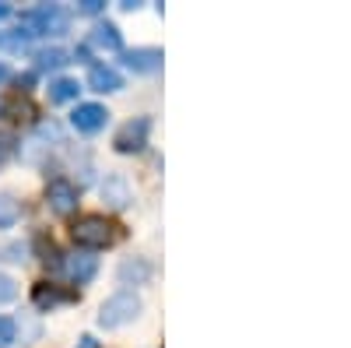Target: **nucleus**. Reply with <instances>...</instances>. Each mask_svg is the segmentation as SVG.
<instances>
[{
    "mask_svg": "<svg viewBox=\"0 0 351 348\" xmlns=\"http://www.w3.org/2000/svg\"><path fill=\"white\" fill-rule=\"evenodd\" d=\"M14 155H18V137L11 130H0V169H4Z\"/></svg>",
    "mask_w": 351,
    "mask_h": 348,
    "instance_id": "nucleus-20",
    "label": "nucleus"
},
{
    "mask_svg": "<svg viewBox=\"0 0 351 348\" xmlns=\"http://www.w3.org/2000/svg\"><path fill=\"white\" fill-rule=\"evenodd\" d=\"M120 60H123V67L134 71V74H155V71H162L165 53H162L158 46H134V49H123V53H120Z\"/></svg>",
    "mask_w": 351,
    "mask_h": 348,
    "instance_id": "nucleus-7",
    "label": "nucleus"
},
{
    "mask_svg": "<svg viewBox=\"0 0 351 348\" xmlns=\"http://www.w3.org/2000/svg\"><path fill=\"white\" fill-rule=\"evenodd\" d=\"M71 64V53L60 49V46H46V49H36L32 53V71L36 74H49V71H60Z\"/></svg>",
    "mask_w": 351,
    "mask_h": 348,
    "instance_id": "nucleus-13",
    "label": "nucleus"
},
{
    "mask_svg": "<svg viewBox=\"0 0 351 348\" xmlns=\"http://www.w3.org/2000/svg\"><path fill=\"white\" fill-rule=\"evenodd\" d=\"M60 268H64V275L71 278V285L77 288V285H88V281H92V278L99 275V257H95V253H88V250L64 253Z\"/></svg>",
    "mask_w": 351,
    "mask_h": 348,
    "instance_id": "nucleus-6",
    "label": "nucleus"
},
{
    "mask_svg": "<svg viewBox=\"0 0 351 348\" xmlns=\"http://www.w3.org/2000/svg\"><path fill=\"white\" fill-rule=\"evenodd\" d=\"M14 296H18V285H14V278L0 275V303H11Z\"/></svg>",
    "mask_w": 351,
    "mask_h": 348,
    "instance_id": "nucleus-22",
    "label": "nucleus"
},
{
    "mask_svg": "<svg viewBox=\"0 0 351 348\" xmlns=\"http://www.w3.org/2000/svg\"><path fill=\"white\" fill-rule=\"evenodd\" d=\"M21 218V205L11 194H0V229H11Z\"/></svg>",
    "mask_w": 351,
    "mask_h": 348,
    "instance_id": "nucleus-16",
    "label": "nucleus"
},
{
    "mask_svg": "<svg viewBox=\"0 0 351 348\" xmlns=\"http://www.w3.org/2000/svg\"><path fill=\"white\" fill-rule=\"evenodd\" d=\"M77 187L71 183V180H64V176H56V180H49L46 183V205L56 211V215H74L77 211Z\"/></svg>",
    "mask_w": 351,
    "mask_h": 348,
    "instance_id": "nucleus-8",
    "label": "nucleus"
},
{
    "mask_svg": "<svg viewBox=\"0 0 351 348\" xmlns=\"http://www.w3.org/2000/svg\"><path fill=\"white\" fill-rule=\"evenodd\" d=\"M71 236H74V243L77 246H84L88 253L92 250H106V246H116L127 232H123V225L116 222V218H109V215H77L74 222H71Z\"/></svg>",
    "mask_w": 351,
    "mask_h": 348,
    "instance_id": "nucleus-1",
    "label": "nucleus"
},
{
    "mask_svg": "<svg viewBox=\"0 0 351 348\" xmlns=\"http://www.w3.org/2000/svg\"><path fill=\"white\" fill-rule=\"evenodd\" d=\"M106 8V0H81L77 4V14H99Z\"/></svg>",
    "mask_w": 351,
    "mask_h": 348,
    "instance_id": "nucleus-23",
    "label": "nucleus"
},
{
    "mask_svg": "<svg viewBox=\"0 0 351 348\" xmlns=\"http://www.w3.org/2000/svg\"><path fill=\"white\" fill-rule=\"evenodd\" d=\"M137 313H141V296L134 292V288H120V292L109 296V299L99 306V327H106V331L123 327V324L134 321Z\"/></svg>",
    "mask_w": 351,
    "mask_h": 348,
    "instance_id": "nucleus-3",
    "label": "nucleus"
},
{
    "mask_svg": "<svg viewBox=\"0 0 351 348\" xmlns=\"http://www.w3.org/2000/svg\"><path fill=\"white\" fill-rule=\"evenodd\" d=\"M11 78H14V74H11V67H8L4 60H0V84H8Z\"/></svg>",
    "mask_w": 351,
    "mask_h": 348,
    "instance_id": "nucleus-24",
    "label": "nucleus"
},
{
    "mask_svg": "<svg viewBox=\"0 0 351 348\" xmlns=\"http://www.w3.org/2000/svg\"><path fill=\"white\" fill-rule=\"evenodd\" d=\"M46 92H49V102H53V106H64V102H74V99H77L81 84H77L74 78H53Z\"/></svg>",
    "mask_w": 351,
    "mask_h": 348,
    "instance_id": "nucleus-15",
    "label": "nucleus"
},
{
    "mask_svg": "<svg viewBox=\"0 0 351 348\" xmlns=\"http://www.w3.org/2000/svg\"><path fill=\"white\" fill-rule=\"evenodd\" d=\"M4 18H11V4H4V0H0V21Z\"/></svg>",
    "mask_w": 351,
    "mask_h": 348,
    "instance_id": "nucleus-26",
    "label": "nucleus"
},
{
    "mask_svg": "<svg viewBox=\"0 0 351 348\" xmlns=\"http://www.w3.org/2000/svg\"><path fill=\"white\" fill-rule=\"evenodd\" d=\"M36 250H39V260H43V264H53V268H60L64 253L56 250V243H53L49 236H36Z\"/></svg>",
    "mask_w": 351,
    "mask_h": 348,
    "instance_id": "nucleus-17",
    "label": "nucleus"
},
{
    "mask_svg": "<svg viewBox=\"0 0 351 348\" xmlns=\"http://www.w3.org/2000/svg\"><path fill=\"white\" fill-rule=\"evenodd\" d=\"M88 46L109 49V53H123V32L112 21H95L92 32H88Z\"/></svg>",
    "mask_w": 351,
    "mask_h": 348,
    "instance_id": "nucleus-11",
    "label": "nucleus"
},
{
    "mask_svg": "<svg viewBox=\"0 0 351 348\" xmlns=\"http://www.w3.org/2000/svg\"><path fill=\"white\" fill-rule=\"evenodd\" d=\"M21 32L32 39V36H64L71 28V11L60 4H39V8H28L21 11Z\"/></svg>",
    "mask_w": 351,
    "mask_h": 348,
    "instance_id": "nucleus-2",
    "label": "nucleus"
},
{
    "mask_svg": "<svg viewBox=\"0 0 351 348\" xmlns=\"http://www.w3.org/2000/svg\"><path fill=\"white\" fill-rule=\"evenodd\" d=\"M148 134H152V120L148 116H134V120H127L112 134V148L120 155H137L148 148Z\"/></svg>",
    "mask_w": 351,
    "mask_h": 348,
    "instance_id": "nucleus-4",
    "label": "nucleus"
},
{
    "mask_svg": "<svg viewBox=\"0 0 351 348\" xmlns=\"http://www.w3.org/2000/svg\"><path fill=\"white\" fill-rule=\"evenodd\" d=\"M77 299H81V288H64L56 281H36V288H32V303L39 310H53L60 303H77Z\"/></svg>",
    "mask_w": 351,
    "mask_h": 348,
    "instance_id": "nucleus-9",
    "label": "nucleus"
},
{
    "mask_svg": "<svg viewBox=\"0 0 351 348\" xmlns=\"http://www.w3.org/2000/svg\"><path fill=\"white\" fill-rule=\"evenodd\" d=\"M28 46V36L21 28H11V32H0V49H11V53H21Z\"/></svg>",
    "mask_w": 351,
    "mask_h": 348,
    "instance_id": "nucleus-19",
    "label": "nucleus"
},
{
    "mask_svg": "<svg viewBox=\"0 0 351 348\" xmlns=\"http://www.w3.org/2000/svg\"><path fill=\"white\" fill-rule=\"evenodd\" d=\"M0 116H8V120H14V124H36V116H39V109L32 106V99L28 95H11L8 102H0Z\"/></svg>",
    "mask_w": 351,
    "mask_h": 348,
    "instance_id": "nucleus-12",
    "label": "nucleus"
},
{
    "mask_svg": "<svg viewBox=\"0 0 351 348\" xmlns=\"http://www.w3.org/2000/svg\"><path fill=\"white\" fill-rule=\"evenodd\" d=\"M77 348H99V341H95V338H92V334H84V338H81V345H77Z\"/></svg>",
    "mask_w": 351,
    "mask_h": 348,
    "instance_id": "nucleus-25",
    "label": "nucleus"
},
{
    "mask_svg": "<svg viewBox=\"0 0 351 348\" xmlns=\"http://www.w3.org/2000/svg\"><path fill=\"white\" fill-rule=\"evenodd\" d=\"M116 275H120V281H123V285H144V281H148V278L155 275V268H152L144 257H127Z\"/></svg>",
    "mask_w": 351,
    "mask_h": 348,
    "instance_id": "nucleus-14",
    "label": "nucleus"
},
{
    "mask_svg": "<svg viewBox=\"0 0 351 348\" xmlns=\"http://www.w3.org/2000/svg\"><path fill=\"white\" fill-rule=\"evenodd\" d=\"M88 89L102 92V95L120 92L123 89V74L116 67H109V64H92V67H88Z\"/></svg>",
    "mask_w": 351,
    "mask_h": 348,
    "instance_id": "nucleus-10",
    "label": "nucleus"
},
{
    "mask_svg": "<svg viewBox=\"0 0 351 348\" xmlns=\"http://www.w3.org/2000/svg\"><path fill=\"white\" fill-rule=\"evenodd\" d=\"M18 341V324L11 316H0V348H11Z\"/></svg>",
    "mask_w": 351,
    "mask_h": 348,
    "instance_id": "nucleus-21",
    "label": "nucleus"
},
{
    "mask_svg": "<svg viewBox=\"0 0 351 348\" xmlns=\"http://www.w3.org/2000/svg\"><path fill=\"white\" fill-rule=\"evenodd\" d=\"M102 194H106V200L112 208H123V205H130V197H127V187H123V180H109L106 187H102Z\"/></svg>",
    "mask_w": 351,
    "mask_h": 348,
    "instance_id": "nucleus-18",
    "label": "nucleus"
},
{
    "mask_svg": "<svg viewBox=\"0 0 351 348\" xmlns=\"http://www.w3.org/2000/svg\"><path fill=\"white\" fill-rule=\"evenodd\" d=\"M106 124H109V109L102 102H77L71 113V127L77 134H88V137L106 130Z\"/></svg>",
    "mask_w": 351,
    "mask_h": 348,
    "instance_id": "nucleus-5",
    "label": "nucleus"
}]
</instances>
